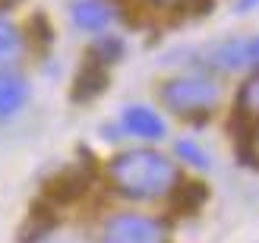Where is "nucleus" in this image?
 Returning a JSON list of instances; mask_svg holds the SVG:
<instances>
[{
  "label": "nucleus",
  "instance_id": "1",
  "mask_svg": "<svg viewBox=\"0 0 259 243\" xmlns=\"http://www.w3.org/2000/svg\"><path fill=\"white\" fill-rule=\"evenodd\" d=\"M177 180V164L155 149H126L108 161V183L114 193L136 202L164 199Z\"/></svg>",
  "mask_w": 259,
  "mask_h": 243
},
{
  "label": "nucleus",
  "instance_id": "2",
  "mask_svg": "<svg viewBox=\"0 0 259 243\" xmlns=\"http://www.w3.org/2000/svg\"><path fill=\"white\" fill-rule=\"evenodd\" d=\"M161 105L180 120L205 123L218 105V85L209 76H174L161 85Z\"/></svg>",
  "mask_w": 259,
  "mask_h": 243
},
{
  "label": "nucleus",
  "instance_id": "3",
  "mask_svg": "<svg viewBox=\"0 0 259 243\" xmlns=\"http://www.w3.org/2000/svg\"><path fill=\"white\" fill-rule=\"evenodd\" d=\"M101 243H167V224L152 215L117 212L101 224Z\"/></svg>",
  "mask_w": 259,
  "mask_h": 243
},
{
  "label": "nucleus",
  "instance_id": "4",
  "mask_svg": "<svg viewBox=\"0 0 259 243\" xmlns=\"http://www.w3.org/2000/svg\"><path fill=\"white\" fill-rule=\"evenodd\" d=\"M205 63L222 73H253L259 63V41L256 38H225L215 47H209Z\"/></svg>",
  "mask_w": 259,
  "mask_h": 243
},
{
  "label": "nucleus",
  "instance_id": "5",
  "mask_svg": "<svg viewBox=\"0 0 259 243\" xmlns=\"http://www.w3.org/2000/svg\"><path fill=\"white\" fill-rule=\"evenodd\" d=\"M89 183H92V174H89V168H79V164H76V168H63V171H57V174L45 183L41 199L51 202V206H70V202H76V199L85 196Z\"/></svg>",
  "mask_w": 259,
  "mask_h": 243
},
{
  "label": "nucleus",
  "instance_id": "6",
  "mask_svg": "<svg viewBox=\"0 0 259 243\" xmlns=\"http://www.w3.org/2000/svg\"><path fill=\"white\" fill-rule=\"evenodd\" d=\"M25 101H29V82H25V76L13 67H0V123L16 117L25 108Z\"/></svg>",
  "mask_w": 259,
  "mask_h": 243
},
{
  "label": "nucleus",
  "instance_id": "7",
  "mask_svg": "<svg viewBox=\"0 0 259 243\" xmlns=\"http://www.w3.org/2000/svg\"><path fill=\"white\" fill-rule=\"evenodd\" d=\"M120 120H123V130L130 136H136V139H161L167 133L161 114L155 108H149V105H130V108H123Z\"/></svg>",
  "mask_w": 259,
  "mask_h": 243
},
{
  "label": "nucleus",
  "instance_id": "8",
  "mask_svg": "<svg viewBox=\"0 0 259 243\" xmlns=\"http://www.w3.org/2000/svg\"><path fill=\"white\" fill-rule=\"evenodd\" d=\"M70 19L79 32H105L114 19V10L105 0H73Z\"/></svg>",
  "mask_w": 259,
  "mask_h": 243
},
{
  "label": "nucleus",
  "instance_id": "9",
  "mask_svg": "<svg viewBox=\"0 0 259 243\" xmlns=\"http://www.w3.org/2000/svg\"><path fill=\"white\" fill-rule=\"evenodd\" d=\"M105 88H108V67H101V63L85 57V63L79 67V73H76V79H73V101L76 105H89V101H95Z\"/></svg>",
  "mask_w": 259,
  "mask_h": 243
},
{
  "label": "nucleus",
  "instance_id": "10",
  "mask_svg": "<svg viewBox=\"0 0 259 243\" xmlns=\"http://www.w3.org/2000/svg\"><path fill=\"white\" fill-rule=\"evenodd\" d=\"M54 227H57V206L38 199L22 224V231H19V243H41Z\"/></svg>",
  "mask_w": 259,
  "mask_h": 243
},
{
  "label": "nucleus",
  "instance_id": "11",
  "mask_svg": "<svg viewBox=\"0 0 259 243\" xmlns=\"http://www.w3.org/2000/svg\"><path fill=\"white\" fill-rule=\"evenodd\" d=\"M205 196H209V189H205L202 183H174V189L167 193L164 199H171V209L174 215H196L202 209Z\"/></svg>",
  "mask_w": 259,
  "mask_h": 243
},
{
  "label": "nucleus",
  "instance_id": "12",
  "mask_svg": "<svg viewBox=\"0 0 259 243\" xmlns=\"http://www.w3.org/2000/svg\"><path fill=\"white\" fill-rule=\"evenodd\" d=\"M259 114V79L247 76V82L237 88V101H234V117L237 120H256Z\"/></svg>",
  "mask_w": 259,
  "mask_h": 243
},
{
  "label": "nucleus",
  "instance_id": "13",
  "mask_svg": "<svg viewBox=\"0 0 259 243\" xmlns=\"http://www.w3.org/2000/svg\"><path fill=\"white\" fill-rule=\"evenodd\" d=\"M85 57L101 63V67H114V63L123 57V41L117 35H101V38H95V44L89 47Z\"/></svg>",
  "mask_w": 259,
  "mask_h": 243
},
{
  "label": "nucleus",
  "instance_id": "14",
  "mask_svg": "<svg viewBox=\"0 0 259 243\" xmlns=\"http://www.w3.org/2000/svg\"><path fill=\"white\" fill-rule=\"evenodd\" d=\"M19 51H22V32L10 19L0 16V67L13 63L19 57Z\"/></svg>",
  "mask_w": 259,
  "mask_h": 243
},
{
  "label": "nucleus",
  "instance_id": "15",
  "mask_svg": "<svg viewBox=\"0 0 259 243\" xmlns=\"http://www.w3.org/2000/svg\"><path fill=\"white\" fill-rule=\"evenodd\" d=\"M174 155H177L180 161H184V164H190V168H196V171H205V168L212 164L209 152H205L199 142H193V139H177Z\"/></svg>",
  "mask_w": 259,
  "mask_h": 243
},
{
  "label": "nucleus",
  "instance_id": "16",
  "mask_svg": "<svg viewBox=\"0 0 259 243\" xmlns=\"http://www.w3.org/2000/svg\"><path fill=\"white\" fill-rule=\"evenodd\" d=\"M29 41H32V47L41 51V54L54 44V29H51L48 16H41V13H35L32 22H29Z\"/></svg>",
  "mask_w": 259,
  "mask_h": 243
},
{
  "label": "nucleus",
  "instance_id": "17",
  "mask_svg": "<svg viewBox=\"0 0 259 243\" xmlns=\"http://www.w3.org/2000/svg\"><path fill=\"white\" fill-rule=\"evenodd\" d=\"M146 4H152V7H161V10H184L190 0H146Z\"/></svg>",
  "mask_w": 259,
  "mask_h": 243
},
{
  "label": "nucleus",
  "instance_id": "18",
  "mask_svg": "<svg viewBox=\"0 0 259 243\" xmlns=\"http://www.w3.org/2000/svg\"><path fill=\"white\" fill-rule=\"evenodd\" d=\"M19 4V0H0V13H7L10 7H16Z\"/></svg>",
  "mask_w": 259,
  "mask_h": 243
}]
</instances>
